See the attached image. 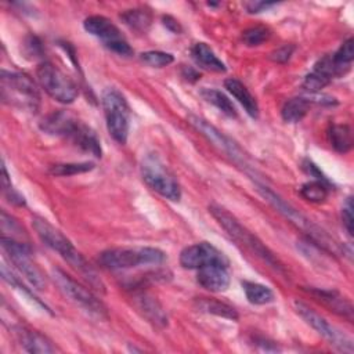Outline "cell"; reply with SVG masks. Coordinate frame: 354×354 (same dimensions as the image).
<instances>
[{
    "label": "cell",
    "mask_w": 354,
    "mask_h": 354,
    "mask_svg": "<svg viewBox=\"0 0 354 354\" xmlns=\"http://www.w3.org/2000/svg\"><path fill=\"white\" fill-rule=\"evenodd\" d=\"M332 59L344 75L350 71L351 62L354 59V41L351 37L343 41V44L337 48V51L332 54Z\"/></svg>",
    "instance_id": "cell-30"
},
{
    "label": "cell",
    "mask_w": 354,
    "mask_h": 354,
    "mask_svg": "<svg viewBox=\"0 0 354 354\" xmlns=\"http://www.w3.org/2000/svg\"><path fill=\"white\" fill-rule=\"evenodd\" d=\"M83 28L86 32L100 39L102 44L112 53L123 57L133 55V48L124 39L119 28L104 15H90L84 19Z\"/></svg>",
    "instance_id": "cell-12"
},
{
    "label": "cell",
    "mask_w": 354,
    "mask_h": 354,
    "mask_svg": "<svg viewBox=\"0 0 354 354\" xmlns=\"http://www.w3.org/2000/svg\"><path fill=\"white\" fill-rule=\"evenodd\" d=\"M198 283L210 292H224L230 286L228 263H210L198 268Z\"/></svg>",
    "instance_id": "cell-16"
},
{
    "label": "cell",
    "mask_w": 354,
    "mask_h": 354,
    "mask_svg": "<svg viewBox=\"0 0 354 354\" xmlns=\"http://www.w3.org/2000/svg\"><path fill=\"white\" fill-rule=\"evenodd\" d=\"M329 183L324 180H311L304 183L300 188V195L313 203H322L329 196Z\"/></svg>",
    "instance_id": "cell-28"
},
{
    "label": "cell",
    "mask_w": 354,
    "mask_h": 354,
    "mask_svg": "<svg viewBox=\"0 0 354 354\" xmlns=\"http://www.w3.org/2000/svg\"><path fill=\"white\" fill-rule=\"evenodd\" d=\"M82 120H79L76 116H73L68 111H55L50 115H47L40 122V129L51 136H58L69 140L72 133L76 130Z\"/></svg>",
    "instance_id": "cell-17"
},
{
    "label": "cell",
    "mask_w": 354,
    "mask_h": 354,
    "mask_svg": "<svg viewBox=\"0 0 354 354\" xmlns=\"http://www.w3.org/2000/svg\"><path fill=\"white\" fill-rule=\"evenodd\" d=\"M1 187H3V194H4V196L7 198L8 202H11V203H14V205H18V206L25 205L24 196H21V195H19L17 191H14V188H12L4 163H3V166H1Z\"/></svg>",
    "instance_id": "cell-34"
},
{
    "label": "cell",
    "mask_w": 354,
    "mask_h": 354,
    "mask_svg": "<svg viewBox=\"0 0 354 354\" xmlns=\"http://www.w3.org/2000/svg\"><path fill=\"white\" fill-rule=\"evenodd\" d=\"M188 122L189 124L199 131L209 142H212L214 147H217L218 149H221L224 153H227L236 165L239 166H248L246 165V158L243 151L241 149V147L231 140L230 137H227L225 134H223L217 127H214L213 124H210L206 119L198 116V115H188Z\"/></svg>",
    "instance_id": "cell-13"
},
{
    "label": "cell",
    "mask_w": 354,
    "mask_h": 354,
    "mask_svg": "<svg viewBox=\"0 0 354 354\" xmlns=\"http://www.w3.org/2000/svg\"><path fill=\"white\" fill-rule=\"evenodd\" d=\"M308 109L310 102L306 97H295L283 104L281 109V116L286 123H297L307 115Z\"/></svg>",
    "instance_id": "cell-26"
},
{
    "label": "cell",
    "mask_w": 354,
    "mask_h": 354,
    "mask_svg": "<svg viewBox=\"0 0 354 354\" xmlns=\"http://www.w3.org/2000/svg\"><path fill=\"white\" fill-rule=\"evenodd\" d=\"M274 6H277V3H268V1H249V3H245V8L250 14H257V12L266 11V10H268Z\"/></svg>",
    "instance_id": "cell-39"
},
{
    "label": "cell",
    "mask_w": 354,
    "mask_h": 354,
    "mask_svg": "<svg viewBox=\"0 0 354 354\" xmlns=\"http://www.w3.org/2000/svg\"><path fill=\"white\" fill-rule=\"evenodd\" d=\"M1 100L15 108L36 112L40 104V94L36 83L28 75L12 71H1Z\"/></svg>",
    "instance_id": "cell-4"
},
{
    "label": "cell",
    "mask_w": 354,
    "mask_h": 354,
    "mask_svg": "<svg viewBox=\"0 0 354 354\" xmlns=\"http://www.w3.org/2000/svg\"><path fill=\"white\" fill-rule=\"evenodd\" d=\"M242 288H243L248 301L252 304L263 306V304H268V303L274 301V299H275L274 292L266 285H261L257 282H250V281H243Z\"/></svg>",
    "instance_id": "cell-27"
},
{
    "label": "cell",
    "mask_w": 354,
    "mask_h": 354,
    "mask_svg": "<svg viewBox=\"0 0 354 354\" xmlns=\"http://www.w3.org/2000/svg\"><path fill=\"white\" fill-rule=\"evenodd\" d=\"M183 76L189 82H196L199 79V73L194 68H189V66L183 68Z\"/></svg>",
    "instance_id": "cell-41"
},
{
    "label": "cell",
    "mask_w": 354,
    "mask_h": 354,
    "mask_svg": "<svg viewBox=\"0 0 354 354\" xmlns=\"http://www.w3.org/2000/svg\"><path fill=\"white\" fill-rule=\"evenodd\" d=\"M201 95L206 102L214 105L224 115H227L230 118L236 116V109H235L234 104L231 102V100L224 93H221L216 88H202Z\"/></svg>",
    "instance_id": "cell-29"
},
{
    "label": "cell",
    "mask_w": 354,
    "mask_h": 354,
    "mask_svg": "<svg viewBox=\"0 0 354 354\" xmlns=\"http://www.w3.org/2000/svg\"><path fill=\"white\" fill-rule=\"evenodd\" d=\"M293 307L296 313L304 319L307 325H310L318 335H321L330 346H333L336 350L351 354L354 351V344L350 336L330 325L324 317H321L318 313H315L313 308H310L307 304L295 300Z\"/></svg>",
    "instance_id": "cell-11"
},
{
    "label": "cell",
    "mask_w": 354,
    "mask_h": 354,
    "mask_svg": "<svg viewBox=\"0 0 354 354\" xmlns=\"http://www.w3.org/2000/svg\"><path fill=\"white\" fill-rule=\"evenodd\" d=\"M36 77L44 91L61 104H71L79 94L77 84L51 62H41L36 69Z\"/></svg>",
    "instance_id": "cell-8"
},
{
    "label": "cell",
    "mask_w": 354,
    "mask_h": 354,
    "mask_svg": "<svg viewBox=\"0 0 354 354\" xmlns=\"http://www.w3.org/2000/svg\"><path fill=\"white\" fill-rule=\"evenodd\" d=\"M133 306L142 315V318H145L155 328L163 329L169 325L166 310L152 295L144 290H136L133 295Z\"/></svg>",
    "instance_id": "cell-15"
},
{
    "label": "cell",
    "mask_w": 354,
    "mask_h": 354,
    "mask_svg": "<svg viewBox=\"0 0 354 354\" xmlns=\"http://www.w3.org/2000/svg\"><path fill=\"white\" fill-rule=\"evenodd\" d=\"M51 277L58 286V289L75 304L82 307L86 313H88L93 317H97L100 319L106 318L108 313L105 306L101 300H98L87 288L76 282L73 278H71L66 272H64L59 268H53Z\"/></svg>",
    "instance_id": "cell-9"
},
{
    "label": "cell",
    "mask_w": 354,
    "mask_h": 354,
    "mask_svg": "<svg viewBox=\"0 0 354 354\" xmlns=\"http://www.w3.org/2000/svg\"><path fill=\"white\" fill-rule=\"evenodd\" d=\"M1 248L15 266V268L25 277V279L37 290L46 288L47 281L41 270L35 264L30 256V249L26 243L17 241L15 238L1 236Z\"/></svg>",
    "instance_id": "cell-10"
},
{
    "label": "cell",
    "mask_w": 354,
    "mask_h": 354,
    "mask_svg": "<svg viewBox=\"0 0 354 354\" xmlns=\"http://www.w3.org/2000/svg\"><path fill=\"white\" fill-rule=\"evenodd\" d=\"M194 306L198 311L205 313V314H212L216 317L227 318L231 321H236L239 318L236 310L231 307L227 303H223L216 299H209V297H196L194 300Z\"/></svg>",
    "instance_id": "cell-23"
},
{
    "label": "cell",
    "mask_w": 354,
    "mask_h": 354,
    "mask_svg": "<svg viewBox=\"0 0 354 354\" xmlns=\"http://www.w3.org/2000/svg\"><path fill=\"white\" fill-rule=\"evenodd\" d=\"M14 330H15V336H17L19 344L28 353L50 354V353L57 351V347L53 344V342L47 336L40 333L39 330L28 329L24 326H17Z\"/></svg>",
    "instance_id": "cell-18"
},
{
    "label": "cell",
    "mask_w": 354,
    "mask_h": 354,
    "mask_svg": "<svg viewBox=\"0 0 354 354\" xmlns=\"http://www.w3.org/2000/svg\"><path fill=\"white\" fill-rule=\"evenodd\" d=\"M224 87L235 100H238V102L243 106V109L250 118L256 119L259 116V104L242 82L231 77L224 82Z\"/></svg>",
    "instance_id": "cell-20"
},
{
    "label": "cell",
    "mask_w": 354,
    "mask_h": 354,
    "mask_svg": "<svg viewBox=\"0 0 354 354\" xmlns=\"http://www.w3.org/2000/svg\"><path fill=\"white\" fill-rule=\"evenodd\" d=\"M307 292L319 303H322L325 307H328L330 311L347 318L348 321L353 319V306L351 303L343 297L336 290H326V289H318V288H310Z\"/></svg>",
    "instance_id": "cell-19"
},
{
    "label": "cell",
    "mask_w": 354,
    "mask_h": 354,
    "mask_svg": "<svg viewBox=\"0 0 354 354\" xmlns=\"http://www.w3.org/2000/svg\"><path fill=\"white\" fill-rule=\"evenodd\" d=\"M24 48H25V54L30 55L32 58L41 57V53H43L41 43L36 36H28L24 41Z\"/></svg>",
    "instance_id": "cell-37"
},
{
    "label": "cell",
    "mask_w": 354,
    "mask_h": 354,
    "mask_svg": "<svg viewBox=\"0 0 354 354\" xmlns=\"http://www.w3.org/2000/svg\"><path fill=\"white\" fill-rule=\"evenodd\" d=\"M141 177L144 183L165 199L178 202L181 188L173 173L156 153H148L141 160Z\"/></svg>",
    "instance_id": "cell-7"
},
{
    "label": "cell",
    "mask_w": 354,
    "mask_h": 354,
    "mask_svg": "<svg viewBox=\"0 0 354 354\" xmlns=\"http://www.w3.org/2000/svg\"><path fill=\"white\" fill-rule=\"evenodd\" d=\"M210 263H228V260L209 242L189 245L180 253V264L188 270H198Z\"/></svg>",
    "instance_id": "cell-14"
},
{
    "label": "cell",
    "mask_w": 354,
    "mask_h": 354,
    "mask_svg": "<svg viewBox=\"0 0 354 354\" xmlns=\"http://www.w3.org/2000/svg\"><path fill=\"white\" fill-rule=\"evenodd\" d=\"M163 25H165L169 30H171V32H174V33H180V32H181V26H180L178 21L174 19L173 17H170V15L163 17Z\"/></svg>",
    "instance_id": "cell-40"
},
{
    "label": "cell",
    "mask_w": 354,
    "mask_h": 354,
    "mask_svg": "<svg viewBox=\"0 0 354 354\" xmlns=\"http://www.w3.org/2000/svg\"><path fill=\"white\" fill-rule=\"evenodd\" d=\"M166 259V253L158 248H112L100 253L98 263L108 270H126L148 264L158 266Z\"/></svg>",
    "instance_id": "cell-5"
},
{
    "label": "cell",
    "mask_w": 354,
    "mask_h": 354,
    "mask_svg": "<svg viewBox=\"0 0 354 354\" xmlns=\"http://www.w3.org/2000/svg\"><path fill=\"white\" fill-rule=\"evenodd\" d=\"M32 227L35 228L40 241L50 249L57 252L71 267H73L88 282L91 288L101 293L105 292V285L98 277L97 271L59 230L53 227L47 220L41 217H33Z\"/></svg>",
    "instance_id": "cell-1"
},
{
    "label": "cell",
    "mask_w": 354,
    "mask_h": 354,
    "mask_svg": "<svg viewBox=\"0 0 354 354\" xmlns=\"http://www.w3.org/2000/svg\"><path fill=\"white\" fill-rule=\"evenodd\" d=\"M192 59L203 69L212 72H225L227 68L221 59L217 58L214 51L206 43H196L191 50Z\"/></svg>",
    "instance_id": "cell-22"
},
{
    "label": "cell",
    "mask_w": 354,
    "mask_h": 354,
    "mask_svg": "<svg viewBox=\"0 0 354 354\" xmlns=\"http://www.w3.org/2000/svg\"><path fill=\"white\" fill-rule=\"evenodd\" d=\"M101 104L109 136L119 144H126L130 129V108L124 95L115 87H106L101 95Z\"/></svg>",
    "instance_id": "cell-6"
},
{
    "label": "cell",
    "mask_w": 354,
    "mask_h": 354,
    "mask_svg": "<svg viewBox=\"0 0 354 354\" xmlns=\"http://www.w3.org/2000/svg\"><path fill=\"white\" fill-rule=\"evenodd\" d=\"M342 220L344 224V228L347 230L348 235H353V223H354V217H353V201L348 196L342 207Z\"/></svg>",
    "instance_id": "cell-38"
},
{
    "label": "cell",
    "mask_w": 354,
    "mask_h": 354,
    "mask_svg": "<svg viewBox=\"0 0 354 354\" xmlns=\"http://www.w3.org/2000/svg\"><path fill=\"white\" fill-rule=\"evenodd\" d=\"M328 138L335 151L346 153L353 147V133L348 124H330Z\"/></svg>",
    "instance_id": "cell-24"
},
{
    "label": "cell",
    "mask_w": 354,
    "mask_h": 354,
    "mask_svg": "<svg viewBox=\"0 0 354 354\" xmlns=\"http://www.w3.org/2000/svg\"><path fill=\"white\" fill-rule=\"evenodd\" d=\"M209 212L236 243L246 248L249 252L257 256L267 266L272 267L275 271L283 272V266L278 260V257L254 234L245 228L230 212L218 205H210Z\"/></svg>",
    "instance_id": "cell-3"
},
{
    "label": "cell",
    "mask_w": 354,
    "mask_h": 354,
    "mask_svg": "<svg viewBox=\"0 0 354 354\" xmlns=\"http://www.w3.org/2000/svg\"><path fill=\"white\" fill-rule=\"evenodd\" d=\"M120 19L124 25H127L130 29L136 32H147L152 24V14L149 12V10L144 7L131 8L122 12Z\"/></svg>",
    "instance_id": "cell-25"
},
{
    "label": "cell",
    "mask_w": 354,
    "mask_h": 354,
    "mask_svg": "<svg viewBox=\"0 0 354 354\" xmlns=\"http://www.w3.org/2000/svg\"><path fill=\"white\" fill-rule=\"evenodd\" d=\"M94 169L93 162H80V163H58L51 166L50 173L57 177H69L80 173H86Z\"/></svg>",
    "instance_id": "cell-31"
},
{
    "label": "cell",
    "mask_w": 354,
    "mask_h": 354,
    "mask_svg": "<svg viewBox=\"0 0 354 354\" xmlns=\"http://www.w3.org/2000/svg\"><path fill=\"white\" fill-rule=\"evenodd\" d=\"M270 35V29L266 26H252L242 32V41L248 47H256L268 40Z\"/></svg>",
    "instance_id": "cell-32"
},
{
    "label": "cell",
    "mask_w": 354,
    "mask_h": 354,
    "mask_svg": "<svg viewBox=\"0 0 354 354\" xmlns=\"http://www.w3.org/2000/svg\"><path fill=\"white\" fill-rule=\"evenodd\" d=\"M140 59L152 68H163L170 65L174 61V57L170 53L165 51H145L140 55Z\"/></svg>",
    "instance_id": "cell-33"
},
{
    "label": "cell",
    "mask_w": 354,
    "mask_h": 354,
    "mask_svg": "<svg viewBox=\"0 0 354 354\" xmlns=\"http://www.w3.org/2000/svg\"><path fill=\"white\" fill-rule=\"evenodd\" d=\"M69 141L73 145H76L77 148H80L82 151L88 152V153H91V155H94L97 158H100L101 153H102L101 144H100V140H98L97 134L94 133V130H91L83 122L79 123V126L76 127V130L71 136Z\"/></svg>",
    "instance_id": "cell-21"
},
{
    "label": "cell",
    "mask_w": 354,
    "mask_h": 354,
    "mask_svg": "<svg viewBox=\"0 0 354 354\" xmlns=\"http://www.w3.org/2000/svg\"><path fill=\"white\" fill-rule=\"evenodd\" d=\"M295 51V46L293 44H283L281 47H278L277 50H274L271 54H270V58L274 61V62H278V64H285L289 61V58L292 57Z\"/></svg>",
    "instance_id": "cell-36"
},
{
    "label": "cell",
    "mask_w": 354,
    "mask_h": 354,
    "mask_svg": "<svg viewBox=\"0 0 354 354\" xmlns=\"http://www.w3.org/2000/svg\"><path fill=\"white\" fill-rule=\"evenodd\" d=\"M332 80H329L328 77L317 73V72H311L308 73L304 80H303V88L306 91H308L310 94L311 93H319L325 86H328Z\"/></svg>",
    "instance_id": "cell-35"
},
{
    "label": "cell",
    "mask_w": 354,
    "mask_h": 354,
    "mask_svg": "<svg viewBox=\"0 0 354 354\" xmlns=\"http://www.w3.org/2000/svg\"><path fill=\"white\" fill-rule=\"evenodd\" d=\"M256 189L264 198V201L268 202L278 213H281L285 218H288L297 228L304 231L314 245H317V246H319V248H322L328 252H333V253L340 250L339 245L335 242L333 238H330L322 228H319L310 218H307L297 209H295L290 203H288L283 198H281L268 185L256 181Z\"/></svg>",
    "instance_id": "cell-2"
}]
</instances>
